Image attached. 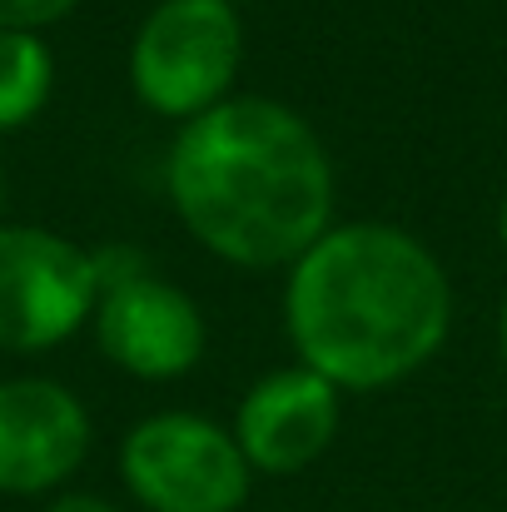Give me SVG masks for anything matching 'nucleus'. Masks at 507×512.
Here are the masks:
<instances>
[{
  "label": "nucleus",
  "instance_id": "f257e3e1",
  "mask_svg": "<svg viewBox=\"0 0 507 512\" xmlns=\"http://www.w3.org/2000/svg\"><path fill=\"white\" fill-rule=\"evenodd\" d=\"M174 219L234 269H289L334 229V160L284 100L229 95L174 130L165 155Z\"/></svg>",
  "mask_w": 507,
  "mask_h": 512
},
{
  "label": "nucleus",
  "instance_id": "f03ea898",
  "mask_svg": "<svg viewBox=\"0 0 507 512\" xmlns=\"http://www.w3.org/2000/svg\"><path fill=\"white\" fill-rule=\"evenodd\" d=\"M284 329L294 363L338 393H378L438 358L453 329V284L418 234L348 219L289 264Z\"/></svg>",
  "mask_w": 507,
  "mask_h": 512
},
{
  "label": "nucleus",
  "instance_id": "7ed1b4c3",
  "mask_svg": "<svg viewBox=\"0 0 507 512\" xmlns=\"http://www.w3.org/2000/svg\"><path fill=\"white\" fill-rule=\"evenodd\" d=\"M244 65V25L224 0H160L130 40L135 100L174 125H189L234 95Z\"/></svg>",
  "mask_w": 507,
  "mask_h": 512
},
{
  "label": "nucleus",
  "instance_id": "20e7f679",
  "mask_svg": "<svg viewBox=\"0 0 507 512\" xmlns=\"http://www.w3.org/2000/svg\"><path fill=\"white\" fill-rule=\"evenodd\" d=\"M120 478L145 512H239L254 468L234 433L204 413H150L120 438Z\"/></svg>",
  "mask_w": 507,
  "mask_h": 512
},
{
  "label": "nucleus",
  "instance_id": "39448f33",
  "mask_svg": "<svg viewBox=\"0 0 507 512\" xmlns=\"http://www.w3.org/2000/svg\"><path fill=\"white\" fill-rule=\"evenodd\" d=\"M100 304L95 249L40 229L0 224V348L50 353L70 343Z\"/></svg>",
  "mask_w": 507,
  "mask_h": 512
},
{
  "label": "nucleus",
  "instance_id": "423d86ee",
  "mask_svg": "<svg viewBox=\"0 0 507 512\" xmlns=\"http://www.w3.org/2000/svg\"><path fill=\"white\" fill-rule=\"evenodd\" d=\"M90 329L100 353L140 383H174L194 373L209 343L199 304L150 269L100 289Z\"/></svg>",
  "mask_w": 507,
  "mask_h": 512
},
{
  "label": "nucleus",
  "instance_id": "0eeeda50",
  "mask_svg": "<svg viewBox=\"0 0 507 512\" xmlns=\"http://www.w3.org/2000/svg\"><path fill=\"white\" fill-rule=\"evenodd\" d=\"M343 428V393L304 363L264 373L234 408V443L254 473L294 478L334 448Z\"/></svg>",
  "mask_w": 507,
  "mask_h": 512
},
{
  "label": "nucleus",
  "instance_id": "6e6552de",
  "mask_svg": "<svg viewBox=\"0 0 507 512\" xmlns=\"http://www.w3.org/2000/svg\"><path fill=\"white\" fill-rule=\"evenodd\" d=\"M90 413L55 378L0 383V493L40 498L65 488L90 458Z\"/></svg>",
  "mask_w": 507,
  "mask_h": 512
},
{
  "label": "nucleus",
  "instance_id": "1a4fd4ad",
  "mask_svg": "<svg viewBox=\"0 0 507 512\" xmlns=\"http://www.w3.org/2000/svg\"><path fill=\"white\" fill-rule=\"evenodd\" d=\"M55 90V55L40 35L0 30V135L25 130Z\"/></svg>",
  "mask_w": 507,
  "mask_h": 512
},
{
  "label": "nucleus",
  "instance_id": "9d476101",
  "mask_svg": "<svg viewBox=\"0 0 507 512\" xmlns=\"http://www.w3.org/2000/svg\"><path fill=\"white\" fill-rule=\"evenodd\" d=\"M75 10H80V0H0V30L40 35L45 25H60Z\"/></svg>",
  "mask_w": 507,
  "mask_h": 512
},
{
  "label": "nucleus",
  "instance_id": "9b49d317",
  "mask_svg": "<svg viewBox=\"0 0 507 512\" xmlns=\"http://www.w3.org/2000/svg\"><path fill=\"white\" fill-rule=\"evenodd\" d=\"M45 512H120V508H110L100 493H60Z\"/></svg>",
  "mask_w": 507,
  "mask_h": 512
},
{
  "label": "nucleus",
  "instance_id": "f8f14e48",
  "mask_svg": "<svg viewBox=\"0 0 507 512\" xmlns=\"http://www.w3.org/2000/svg\"><path fill=\"white\" fill-rule=\"evenodd\" d=\"M498 358H503V378H507V299L498 309Z\"/></svg>",
  "mask_w": 507,
  "mask_h": 512
},
{
  "label": "nucleus",
  "instance_id": "ddd939ff",
  "mask_svg": "<svg viewBox=\"0 0 507 512\" xmlns=\"http://www.w3.org/2000/svg\"><path fill=\"white\" fill-rule=\"evenodd\" d=\"M498 244H503V254H507V194H503V204H498Z\"/></svg>",
  "mask_w": 507,
  "mask_h": 512
},
{
  "label": "nucleus",
  "instance_id": "4468645a",
  "mask_svg": "<svg viewBox=\"0 0 507 512\" xmlns=\"http://www.w3.org/2000/svg\"><path fill=\"white\" fill-rule=\"evenodd\" d=\"M0 199H5V174H0Z\"/></svg>",
  "mask_w": 507,
  "mask_h": 512
},
{
  "label": "nucleus",
  "instance_id": "2eb2a0df",
  "mask_svg": "<svg viewBox=\"0 0 507 512\" xmlns=\"http://www.w3.org/2000/svg\"><path fill=\"white\" fill-rule=\"evenodd\" d=\"M224 5H234V0H224Z\"/></svg>",
  "mask_w": 507,
  "mask_h": 512
}]
</instances>
